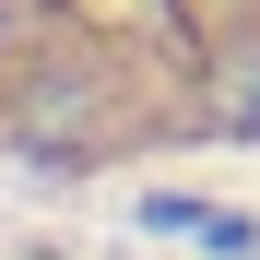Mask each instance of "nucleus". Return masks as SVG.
<instances>
[{
    "label": "nucleus",
    "instance_id": "nucleus-1",
    "mask_svg": "<svg viewBox=\"0 0 260 260\" xmlns=\"http://www.w3.org/2000/svg\"><path fill=\"white\" fill-rule=\"evenodd\" d=\"M83 118H107V83L95 71H48L12 95V142H83Z\"/></svg>",
    "mask_w": 260,
    "mask_h": 260
},
{
    "label": "nucleus",
    "instance_id": "nucleus-2",
    "mask_svg": "<svg viewBox=\"0 0 260 260\" xmlns=\"http://www.w3.org/2000/svg\"><path fill=\"white\" fill-rule=\"evenodd\" d=\"M225 142H260V71H237V83H213V107H201Z\"/></svg>",
    "mask_w": 260,
    "mask_h": 260
}]
</instances>
